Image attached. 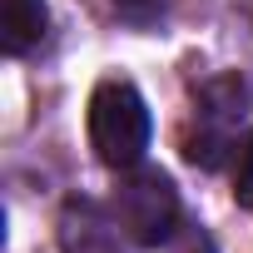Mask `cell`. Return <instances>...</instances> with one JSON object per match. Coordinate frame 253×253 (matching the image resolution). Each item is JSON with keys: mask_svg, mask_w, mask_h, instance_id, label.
<instances>
[{"mask_svg": "<svg viewBox=\"0 0 253 253\" xmlns=\"http://www.w3.org/2000/svg\"><path fill=\"white\" fill-rule=\"evenodd\" d=\"M60 253H119V218L89 199H70L60 213Z\"/></svg>", "mask_w": 253, "mask_h": 253, "instance_id": "obj_4", "label": "cell"}, {"mask_svg": "<svg viewBox=\"0 0 253 253\" xmlns=\"http://www.w3.org/2000/svg\"><path fill=\"white\" fill-rule=\"evenodd\" d=\"M114 218H119L124 233H129L134 243H144V248L174 243L179 238V223H184L174 179L159 174V169H139V164L124 169V179L114 189Z\"/></svg>", "mask_w": 253, "mask_h": 253, "instance_id": "obj_2", "label": "cell"}, {"mask_svg": "<svg viewBox=\"0 0 253 253\" xmlns=\"http://www.w3.org/2000/svg\"><path fill=\"white\" fill-rule=\"evenodd\" d=\"M45 25H50L45 0H0V45H5V55L35 50Z\"/></svg>", "mask_w": 253, "mask_h": 253, "instance_id": "obj_5", "label": "cell"}, {"mask_svg": "<svg viewBox=\"0 0 253 253\" xmlns=\"http://www.w3.org/2000/svg\"><path fill=\"white\" fill-rule=\"evenodd\" d=\"M149 104L129 80H99L89 94V149L104 169H134L149 149Z\"/></svg>", "mask_w": 253, "mask_h": 253, "instance_id": "obj_1", "label": "cell"}, {"mask_svg": "<svg viewBox=\"0 0 253 253\" xmlns=\"http://www.w3.org/2000/svg\"><path fill=\"white\" fill-rule=\"evenodd\" d=\"M248 104H253V89L238 80V75H218L199 89L194 109H199V134H189V159L204 164V169H218L223 164V149H228V134L248 119Z\"/></svg>", "mask_w": 253, "mask_h": 253, "instance_id": "obj_3", "label": "cell"}, {"mask_svg": "<svg viewBox=\"0 0 253 253\" xmlns=\"http://www.w3.org/2000/svg\"><path fill=\"white\" fill-rule=\"evenodd\" d=\"M233 199L243 209H253V139L238 149V174H233Z\"/></svg>", "mask_w": 253, "mask_h": 253, "instance_id": "obj_6", "label": "cell"}, {"mask_svg": "<svg viewBox=\"0 0 253 253\" xmlns=\"http://www.w3.org/2000/svg\"><path fill=\"white\" fill-rule=\"evenodd\" d=\"M174 253H213V243H209L204 233H194V238H184V243H179Z\"/></svg>", "mask_w": 253, "mask_h": 253, "instance_id": "obj_7", "label": "cell"}]
</instances>
